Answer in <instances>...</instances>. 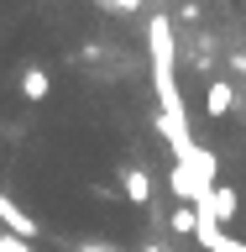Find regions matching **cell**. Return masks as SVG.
Wrapping results in <instances>:
<instances>
[{"instance_id": "cell-9", "label": "cell", "mask_w": 246, "mask_h": 252, "mask_svg": "<svg viewBox=\"0 0 246 252\" xmlns=\"http://www.w3.org/2000/svg\"><path fill=\"white\" fill-rule=\"evenodd\" d=\"M94 5H105V11H141V0H94Z\"/></svg>"}, {"instance_id": "cell-10", "label": "cell", "mask_w": 246, "mask_h": 252, "mask_svg": "<svg viewBox=\"0 0 246 252\" xmlns=\"http://www.w3.org/2000/svg\"><path fill=\"white\" fill-rule=\"evenodd\" d=\"M74 252H121V247H100V242H79Z\"/></svg>"}, {"instance_id": "cell-11", "label": "cell", "mask_w": 246, "mask_h": 252, "mask_svg": "<svg viewBox=\"0 0 246 252\" xmlns=\"http://www.w3.org/2000/svg\"><path fill=\"white\" fill-rule=\"evenodd\" d=\"M141 252H163V247H157V242H147V247H141Z\"/></svg>"}, {"instance_id": "cell-7", "label": "cell", "mask_w": 246, "mask_h": 252, "mask_svg": "<svg viewBox=\"0 0 246 252\" xmlns=\"http://www.w3.org/2000/svg\"><path fill=\"white\" fill-rule=\"evenodd\" d=\"M168 226H173V231H178V236H194V231H199V210H194V205H178V210H173V220H168Z\"/></svg>"}, {"instance_id": "cell-3", "label": "cell", "mask_w": 246, "mask_h": 252, "mask_svg": "<svg viewBox=\"0 0 246 252\" xmlns=\"http://www.w3.org/2000/svg\"><path fill=\"white\" fill-rule=\"evenodd\" d=\"M0 226H5L11 236H21V242H27V236H37V220H31V210H21V205H16L5 189H0Z\"/></svg>"}, {"instance_id": "cell-6", "label": "cell", "mask_w": 246, "mask_h": 252, "mask_svg": "<svg viewBox=\"0 0 246 252\" xmlns=\"http://www.w3.org/2000/svg\"><path fill=\"white\" fill-rule=\"evenodd\" d=\"M47 90H53L47 68H37V63H31V68H21V94H27V100H47Z\"/></svg>"}, {"instance_id": "cell-4", "label": "cell", "mask_w": 246, "mask_h": 252, "mask_svg": "<svg viewBox=\"0 0 246 252\" xmlns=\"http://www.w3.org/2000/svg\"><path fill=\"white\" fill-rule=\"evenodd\" d=\"M231 105H236V90L225 84V79H215V84L204 90V116H210V121H225Z\"/></svg>"}, {"instance_id": "cell-8", "label": "cell", "mask_w": 246, "mask_h": 252, "mask_svg": "<svg viewBox=\"0 0 246 252\" xmlns=\"http://www.w3.org/2000/svg\"><path fill=\"white\" fill-rule=\"evenodd\" d=\"M0 252H31V242H21V236H11V231H0Z\"/></svg>"}, {"instance_id": "cell-5", "label": "cell", "mask_w": 246, "mask_h": 252, "mask_svg": "<svg viewBox=\"0 0 246 252\" xmlns=\"http://www.w3.org/2000/svg\"><path fill=\"white\" fill-rule=\"evenodd\" d=\"M121 189L131 205H152V179H147V168H126L121 173Z\"/></svg>"}, {"instance_id": "cell-1", "label": "cell", "mask_w": 246, "mask_h": 252, "mask_svg": "<svg viewBox=\"0 0 246 252\" xmlns=\"http://www.w3.org/2000/svg\"><path fill=\"white\" fill-rule=\"evenodd\" d=\"M147 47H152V84H157V105H163L157 131H163V142L178 153V147H189L194 137H189L184 94H178V74H173L178 47H173V21H168V16H152V21H147Z\"/></svg>"}, {"instance_id": "cell-2", "label": "cell", "mask_w": 246, "mask_h": 252, "mask_svg": "<svg viewBox=\"0 0 246 252\" xmlns=\"http://www.w3.org/2000/svg\"><path fill=\"white\" fill-rule=\"evenodd\" d=\"M199 216H210L215 226H231V220L241 216V194H236V189H225V184H215V189H210V200L199 205Z\"/></svg>"}]
</instances>
